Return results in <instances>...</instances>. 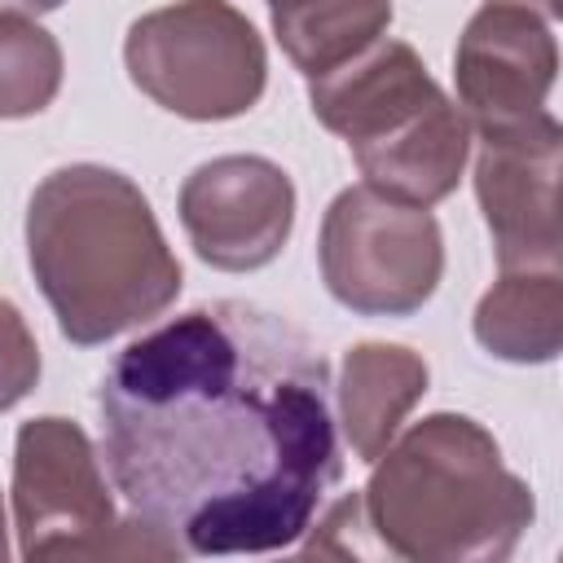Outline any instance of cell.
<instances>
[{
    "label": "cell",
    "instance_id": "12",
    "mask_svg": "<svg viewBox=\"0 0 563 563\" xmlns=\"http://www.w3.org/2000/svg\"><path fill=\"white\" fill-rule=\"evenodd\" d=\"M471 330L484 352L515 365H545L563 343V273L559 268H501L475 303Z\"/></svg>",
    "mask_w": 563,
    "mask_h": 563
},
{
    "label": "cell",
    "instance_id": "7",
    "mask_svg": "<svg viewBox=\"0 0 563 563\" xmlns=\"http://www.w3.org/2000/svg\"><path fill=\"white\" fill-rule=\"evenodd\" d=\"M325 290L361 317L418 312L444 273V238L427 207L352 185L334 194L317 238Z\"/></svg>",
    "mask_w": 563,
    "mask_h": 563
},
{
    "label": "cell",
    "instance_id": "6",
    "mask_svg": "<svg viewBox=\"0 0 563 563\" xmlns=\"http://www.w3.org/2000/svg\"><path fill=\"white\" fill-rule=\"evenodd\" d=\"M123 66L163 110L220 123L246 114L268 84V53L229 0H176L128 26Z\"/></svg>",
    "mask_w": 563,
    "mask_h": 563
},
{
    "label": "cell",
    "instance_id": "10",
    "mask_svg": "<svg viewBox=\"0 0 563 563\" xmlns=\"http://www.w3.org/2000/svg\"><path fill=\"white\" fill-rule=\"evenodd\" d=\"M559 75V44L550 18L523 4L488 0L462 31L453 53L457 110L479 136L510 132L545 114Z\"/></svg>",
    "mask_w": 563,
    "mask_h": 563
},
{
    "label": "cell",
    "instance_id": "18",
    "mask_svg": "<svg viewBox=\"0 0 563 563\" xmlns=\"http://www.w3.org/2000/svg\"><path fill=\"white\" fill-rule=\"evenodd\" d=\"M26 4H31V9H40V13H44V9H57V4H66V0H26Z\"/></svg>",
    "mask_w": 563,
    "mask_h": 563
},
{
    "label": "cell",
    "instance_id": "16",
    "mask_svg": "<svg viewBox=\"0 0 563 563\" xmlns=\"http://www.w3.org/2000/svg\"><path fill=\"white\" fill-rule=\"evenodd\" d=\"M501 4H523V9H537L541 18H554L559 13V0H501Z\"/></svg>",
    "mask_w": 563,
    "mask_h": 563
},
{
    "label": "cell",
    "instance_id": "17",
    "mask_svg": "<svg viewBox=\"0 0 563 563\" xmlns=\"http://www.w3.org/2000/svg\"><path fill=\"white\" fill-rule=\"evenodd\" d=\"M9 559V541H4V506H0V563Z\"/></svg>",
    "mask_w": 563,
    "mask_h": 563
},
{
    "label": "cell",
    "instance_id": "2",
    "mask_svg": "<svg viewBox=\"0 0 563 563\" xmlns=\"http://www.w3.org/2000/svg\"><path fill=\"white\" fill-rule=\"evenodd\" d=\"M26 255L57 330L75 347H97L163 317L185 286L145 194L97 163L57 167L35 185Z\"/></svg>",
    "mask_w": 563,
    "mask_h": 563
},
{
    "label": "cell",
    "instance_id": "15",
    "mask_svg": "<svg viewBox=\"0 0 563 563\" xmlns=\"http://www.w3.org/2000/svg\"><path fill=\"white\" fill-rule=\"evenodd\" d=\"M40 383V343L18 312V303L0 299V413L31 396Z\"/></svg>",
    "mask_w": 563,
    "mask_h": 563
},
{
    "label": "cell",
    "instance_id": "11",
    "mask_svg": "<svg viewBox=\"0 0 563 563\" xmlns=\"http://www.w3.org/2000/svg\"><path fill=\"white\" fill-rule=\"evenodd\" d=\"M427 361L405 343H356L339 374V422L361 462H374L427 391Z\"/></svg>",
    "mask_w": 563,
    "mask_h": 563
},
{
    "label": "cell",
    "instance_id": "5",
    "mask_svg": "<svg viewBox=\"0 0 563 563\" xmlns=\"http://www.w3.org/2000/svg\"><path fill=\"white\" fill-rule=\"evenodd\" d=\"M13 523L22 559H180L185 545L132 515L119 519L101 462L70 418H31L13 444Z\"/></svg>",
    "mask_w": 563,
    "mask_h": 563
},
{
    "label": "cell",
    "instance_id": "13",
    "mask_svg": "<svg viewBox=\"0 0 563 563\" xmlns=\"http://www.w3.org/2000/svg\"><path fill=\"white\" fill-rule=\"evenodd\" d=\"M268 13L282 53L308 79H321L383 40L391 0H268Z\"/></svg>",
    "mask_w": 563,
    "mask_h": 563
},
{
    "label": "cell",
    "instance_id": "14",
    "mask_svg": "<svg viewBox=\"0 0 563 563\" xmlns=\"http://www.w3.org/2000/svg\"><path fill=\"white\" fill-rule=\"evenodd\" d=\"M62 44L22 9H0V119H31L62 88Z\"/></svg>",
    "mask_w": 563,
    "mask_h": 563
},
{
    "label": "cell",
    "instance_id": "9",
    "mask_svg": "<svg viewBox=\"0 0 563 563\" xmlns=\"http://www.w3.org/2000/svg\"><path fill=\"white\" fill-rule=\"evenodd\" d=\"M559 158L563 128L550 110L523 128L479 136L475 198L497 246V268H559Z\"/></svg>",
    "mask_w": 563,
    "mask_h": 563
},
{
    "label": "cell",
    "instance_id": "4",
    "mask_svg": "<svg viewBox=\"0 0 563 563\" xmlns=\"http://www.w3.org/2000/svg\"><path fill=\"white\" fill-rule=\"evenodd\" d=\"M312 114L347 141L365 185L409 207H435L462 180L471 123L405 40H374L339 70L308 79Z\"/></svg>",
    "mask_w": 563,
    "mask_h": 563
},
{
    "label": "cell",
    "instance_id": "3",
    "mask_svg": "<svg viewBox=\"0 0 563 563\" xmlns=\"http://www.w3.org/2000/svg\"><path fill=\"white\" fill-rule=\"evenodd\" d=\"M365 532L409 563H497L532 528V488L466 413H427L391 440L361 493Z\"/></svg>",
    "mask_w": 563,
    "mask_h": 563
},
{
    "label": "cell",
    "instance_id": "8",
    "mask_svg": "<svg viewBox=\"0 0 563 563\" xmlns=\"http://www.w3.org/2000/svg\"><path fill=\"white\" fill-rule=\"evenodd\" d=\"M176 211L202 264L251 273L282 255L295 229V185L273 158L224 154L185 176Z\"/></svg>",
    "mask_w": 563,
    "mask_h": 563
},
{
    "label": "cell",
    "instance_id": "1",
    "mask_svg": "<svg viewBox=\"0 0 563 563\" xmlns=\"http://www.w3.org/2000/svg\"><path fill=\"white\" fill-rule=\"evenodd\" d=\"M97 405L114 488L189 554L295 545L343 471L325 356L246 299L128 343Z\"/></svg>",
    "mask_w": 563,
    "mask_h": 563
}]
</instances>
